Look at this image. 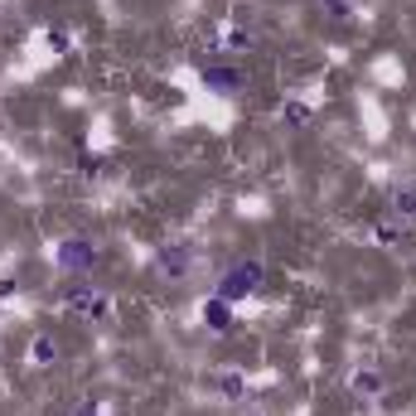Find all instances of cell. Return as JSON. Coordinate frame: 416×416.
<instances>
[{
    "mask_svg": "<svg viewBox=\"0 0 416 416\" xmlns=\"http://www.w3.org/2000/svg\"><path fill=\"white\" fill-rule=\"evenodd\" d=\"M257 276H262L257 266H247V271H237V276L227 281V296H242V291H252V286H257Z\"/></svg>",
    "mask_w": 416,
    "mask_h": 416,
    "instance_id": "cell-1",
    "label": "cell"
}]
</instances>
